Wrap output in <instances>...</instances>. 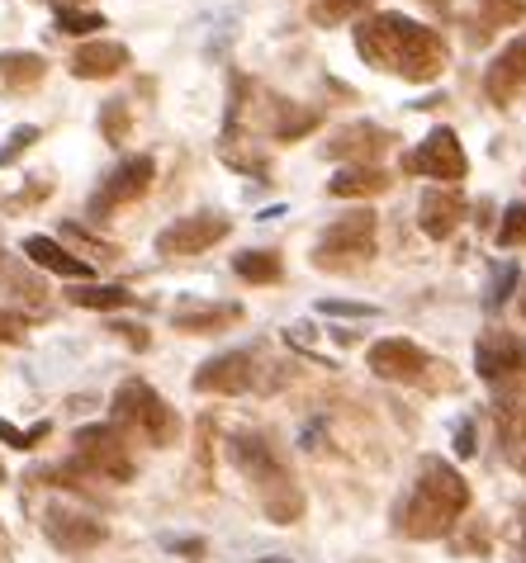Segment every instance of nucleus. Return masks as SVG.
<instances>
[{
	"label": "nucleus",
	"mask_w": 526,
	"mask_h": 563,
	"mask_svg": "<svg viewBox=\"0 0 526 563\" xmlns=\"http://www.w3.org/2000/svg\"><path fill=\"white\" fill-rule=\"evenodd\" d=\"M318 312H328V318H375L370 303H342V299H322Z\"/></svg>",
	"instance_id": "nucleus-36"
},
{
	"label": "nucleus",
	"mask_w": 526,
	"mask_h": 563,
	"mask_svg": "<svg viewBox=\"0 0 526 563\" xmlns=\"http://www.w3.org/2000/svg\"><path fill=\"white\" fill-rule=\"evenodd\" d=\"M394 133L375 129V123H347L328 137V156L332 162H355V166H375L384 152H390Z\"/></svg>",
	"instance_id": "nucleus-14"
},
{
	"label": "nucleus",
	"mask_w": 526,
	"mask_h": 563,
	"mask_svg": "<svg viewBox=\"0 0 526 563\" xmlns=\"http://www.w3.org/2000/svg\"><path fill=\"white\" fill-rule=\"evenodd\" d=\"M152 176H157V162H152V156H129V162H119L110 176L100 180V190L90 195V218H110L114 209L143 199L152 190Z\"/></svg>",
	"instance_id": "nucleus-8"
},
{
	"label": "nucleus",
	"mask_w": 526,
	"mask_h": 563,
	"mask_svg": "<svg viewBox=\"0 0 526 563\" xmlns=\"http://www.w3.org/2000/svg\"><path fill=\"white\" fill-rule=\"evenodd\" d=\"M474 5H479V24H484L474 38H489V29H507L526 14V0H474Z\"/></svg>",
	"instance_id": "nucleus-25"
},
{
	"label": "nucleus",
	"mask_w": 526,
	"mask_h": 563,
	"mask_svg": "<svg viewBox=\"0 0 526 563\" xmlns=\"http://www.w3.org/2000/svg\"><path fill=\"white\" fill-rule=\"evenodd\" d=\"M72 303L110 312V308H129V303H133V294L123 289V285H86V289H76V294H72Z\"/></svg>",
	"instance_id": "nucleus-27"
},
{
	"label": "nucleus",
	"mask_w": 526,
	"mask_h": 563,
	"mask_svg": "<svg viewBox=\"0 0 526 563\" xmlns=\"http://www.w3.org/2000/svg\"><path fill=\"white\" fill-rule=\"evenodd\" d=\"M266 563H289V559H266Z\"/></svg>",
	"instance_id": "nucleus-45"
},
{
	"label": "nucleus",
	"mask_w": 526,
	"mask_h": 563,
	"mask_svg": "<svg viewBox=\"0 0 526 563\" xmlns=\"http://www.w3.org/2000/svg\"><path fill=\"white\" fill-rule=\"evenodd\" d=\"M474 450H479V445H474V417L456 421V455H460V460H470Z\"/></svg>",
	"instance_id": "nucleus-38"
},
{
	"label": "nucleus",
	"mask_w": 526,
	"mask_h": 563,
	"mask_svg": "<svg viewBox=\"0 0 526 563\" xmlns=\"http://www.w3.org/2000/svg\"><path fill=\"white\" fill-rule=\"evenodd\" d=\"M417 218H423V232L431 242H446L470 218V205H465V195H460V190H451V185H437V190L423 195Z\"/></svg>",
	"instance_id": "nucleus-15"
},
{
	"label": "nucleus",
	"mask_w": 526,
	"mask_h": 563,
	"mask_svg": "<svg viewBox=\"0 0 526 563\" xmlns=\"http://www.w3.org/2000/svg\"><path fill=\"white\" fill-rule=\"evenodd\" d=\"M209 435H213V421L205 417L195 435V488H209Z\"/></svg>",
	"instance_id": "nucleus-31"
},
{
	"label": "nucleus",
	"mask_w": 526,
	"mask_h": 563,
	"mask_svg": "<svg viewBox=\"0 0 526 563\" xmlns=\"http://www.w3.org/2000/svg\"><path fill=\"white\" fill-rule=\"evenodd\" d=\"M0 285L14 289V294H24L29 303H39L43 294H48V289H43V279H39V275H29V271H24V265L14 261V256H0Z\"/></svg>",
	"instance_id": "nucleus-26"
},
{
	"label": "nucleus",
	"mask_w": 526,
	"mask_h": 563,
	"mask_svg": "<svg viewBox=\"0 0 526 563\" xmlns=\"http://www.w3.org/2000/svg\"><path fill=\"white\" fill-rule=\"evenodd\" d=\"M365 365H370V374H380V379L417 384V379H423V374L431 369V355H427L423 346H413V341H404V336H384V341H375V346H370Z\"/></svg>",
	"instance_id": "nucleus-13"
},
{
	"label": "nucleus",
	"mask_w": 526,
	"mask_h": 563,
	"mask_svg": "<svg viewBox=\"0 0 526 563\" xmlns=\"http://www.w3.org/2000/svg\"><path fill=\"white\" fill-rule=\"evenodd\" d=\"M498 246H526V199H517V205L503 209V223H498Z\"/></svg>",
	"instance_id": "nucleus-29"
},
{
	"label": "nucleus",
	"mask_w": 526,
	"mask_h": 563,
	"mask_svg": "<svg viewBox=\"0 0 526 563\" xmlns=\"http://www.w3.org/2000/svg\"><path fill=\"white\" fill-rule=\"evenodd\" d=\"M404 170H413V176H431V180H446L456 190V180H465V147H460V137L451 129H431L423 137V147H417L413 156H404Z\"/></svg>",
	"instance_id": "nucleus-9"
},
{
	"label": "nucleus",
	"mask_w": 526,
	"mask_h": 563,
	"mask_svg": "<svg viewBox=\"0 0 526 563\" xmlns=\"http://www.w3.org/2000/svg\"><path fill=\"white\" fill-rule=\"evenodd\" d=\"M355 53H361L370 67L380 71H394L413 86H427V81H441L446 71V43L437 29L408 20L398 10H380L370 20L355 24Z\"/></svg>",
	"instance_id": "nucleus-1"
},
{
	"label": "nucleus",
	"mask_w": 526,
	"mask_h": 563,
	"mask_svg": "<svg viewBox=\"0 0 526 563\" xmlns=\"http://www.w3.org/2000/svg\"><path fill=\"white\" fill-rule=\"evenodd\" d=\"M62 238H67V242H76V246H81V252H90V256H100V261H114L119 256V246H110V242H100V238H90V232H81V228H62Z\"/></svg>",
	"instance_id": "nucleus-33"
},
{
	"label": "nucleus",
	"mask_w": 526,
	"mask_h": 563,
	"mask_svg": "<svg viewBox=\"0 0 526 563\" xmlns=\"http://www.w3.org/2000/svg\"><path fill=\"white\" fill-rule=\"evenodd\" d=\"M96 29H105L100 14H90V10H57V34H96Z\"/></svg>",
	"instance_id": "nucleus-30"
},
{
	"label": "nucleus",
	"mask_w": 526,
	"mask_h": 563,
	"mask_svg": "<svg viewBox=\"0 0 526 563\" xmlns=\"http://www.w3.org/2000/svg\"><path fill=\"white\" fill-rule=\"evenodd\" d=\"M129 67V48L114 38H96V43H81V48L72 53V76H81V81H110Z\"/></svg>",
	"instance_id": "nucleus-17"
},
{
	"label": "nucleus",
	"mask_w": 526,
	"mask_h": 563,
	"mask_svg": "<svg viewBox=\"0 0 526 563\" xmlns=\"http://www.w3.org/2000/svg\"><path fill=\"white\" fill-rule=\"evenodd\" d=\"M76 455L72 464L81 468L86 478H110V483H129L138 468H133V455H129V441H123V431L114 427H81L76 431Z\"/></svg>",
	"instance_id": "nucleus-6"
},
{
	"label": "nucleus",
	"mask_w": 526,
	"mask_h": 563,
	"mask_svg": "<svg viewBox=\"0 0 526 563\" xmlns=\"http://www.w3.org/2000/svg\"><path fill=\"white\" fill-rule=\"evenodd\" d=\"M517 308H522V318H526V285H522V294H517Z\"/></svg>",
	"instance_id": "nucleus-43"
},
{
	"label": "nucleus",
	"mask_w": 526,
	"mask_h": 563,
	"mask_svg": "<svg viewBox=\"0 0 526 563\" xmlns=\"http://www.w3.org/2000/svg\"><path fill=\"white\" fill-rule=\"evenodd\" d=\"M24 332H29V322L20 318V312L0 308V341H24Z\"/></svg>",
	"instance_id": "nucleus-37"
},
{
	"label": "nucleus",
	"mask_w": 526,
	"mask_h": 563,
	"mask_svg": "<svg viewBox=\"0 0 526 563\" xmlns=\"http://www.w3.org/2000/svg\"><path fill=\"white\" fill-rule=\"evenodd\" d=\"M10 559V536H6V526H0V563Z\"/></svg>",
	"instance_id": "nucleus-41"
},
{
	"label": "nucleus",
	"mask_w": 526,
	"mask_h": 563,
	"mask_svg": "<svg viewBox=\"0 0 526 563\" xmlns=\"http://www.w3.org/2000/svg\"><path fill=\"white\" fill-rule=\"evenodd\" d=\"M34 143H39V129H34V123H24V129H14V133H10V143L0 147V166H10L14 156H20V152H29Z\"/></svg>",
	"instance_id": "nucleus-34"
},
{
	"label": "nucleus",
	"mask_w": 526,
	"mask_h": 563,
	"mask_svg": "<svg viewBox=\"0 0 526 563\" xmlns=\"http://www.w3.org/2000/svg\"><path fill=\"white\" fill-rule=\"evenodd\" d=\"M110 427L123 431V441H143L152 450H166L180 441V417L166 408V398L143 379H123L110 398Z\"/></svg>",
	"instance_id": "nucleus-4"
},
{
	"label": "nucleus",
	"mask_w": 526,
	"mask_h": 563,
	"mask_svg": "<svg viewBox=\"0 0 526 563\" xmlns=\"http://www.w3.org/2000/svg\"><path fill=\"white\" fill-rule=\"evenodd\" d=\"M0 483H6V464H0Z\"/></svg>",
	"instance_id": "nucleus-44"
},
{
	"label": "nucleus",
	"mask_w": 526,
	"mask_h": 563,
	"mask_svg": "<svg viewBox=\"0 0 526 563\" xmlns=\"http://www.w3.org/2000/svg\"><path fill=\"white\" fill-rule=\"evenodd\" d=\"M465 507H470V483L460 478L446 460L427 455L423 468H417L408 503L398 507L394 526H398V536H408V540H437L465 516Z\"/></svg>",
	"instance_id": "nucleus-2"
},
{
	"label": "nucleus",
	"mask_w": 526,
	"mask_h": 563,
	"mask_svg": "<svg viewBox=\"0 0 526 563\" xmlns=\"http://www.w3.org/2000/svg\"><path fill=\"white\" fill-rule=\"evenodd\" d=\"M166 550L190 554V559H205V540H166Z\"/></svg>",
	"instance_id": "nucleus-39"
},
{
	"label": "nucleus",
	"mask_w": 526,
	"mask_h": 563,
	"mask_svg": "<svg viewBox=\"0 0 526 563\" xmlns=\"http://www.w3.org/2000/svg\"><path fill=\"white\" fill-rule=\"evenodd\" d=\"M43 536H48L57 550H67V554H90V550H100L105 544V521L100 516H90V511H81V507L53 503L48 511H43Z\"/></svg>",
	"instance_id": "nucleus-11"
},
{
	"label": "nucleus",
	"mask_w": 526,
	"mask_h": 563,
	"mask_svg": "<svg viewBox=\"0 0 526 563\" xmlns=\"http://www.w3.org/2000/svg\"><path fill=\"white\" fill-rule=\"evenodd\" d=\"M517 289V265H503L498 275H493V289H489V308H503L507 299H513Z\"/></svg>",
	"instance_id": "nucleus-35"
},
{
	"label": "nucleus",
	"mask_w": 526,
	"mask_h": 563,
	"mask_svg": "<svg viewBox=\"0 0 526 563\" xmlns=\"http://www.w3.org/2000/svg\"><path fill=\"white\" fill-rule=\"evenodd\" d=\"M246 388H261L256 351H223L195 369V394H246Z\"/></svg>",
	"instance_id": "nucleus-10"
},
{
	"label": "nucleus",
	"mask_w": 526,
	"mask_h": 563,
	"mask_svg": "<svg viewBox=\"0 0 526 563\" xmlns=\"http://www.w3.org/2000/svg\"><path fill=\"white\" fill-rule=\"evenodd\" d=\"M423 5H427L431 14H446V10H451V0H423Z\"/></svg>",
	"instance_id": "nucleus-40"
},
{
	"label": "nucleus",
	"mask_w": 526,
	"mask_h": 563,
	"mask_svg": "<svg viewBox=\"0 0 526 563\" xmlns=\"http://www.w3.org/2000/svg\"><path fill=\"white\" fill-rule=\"evenodd\" d=\"M375 228H380V218L370 213V209L342 213V218H337V223L318 238L314 265H318V271H332V275L361 271V265H370V256H375Z\"/></svg>",
	"instance_id": "nucleus-5"
},
{
	"label": "nucleus",
	"mask_w": 526,
	"mask_h": 563,
	"mask_svg": "<svg viewBox=\"0 0 526 563\" xmlns=\"http://www.w3.org/2000/svg\"><path fill=\"white\" fill-rule=\"evenodd\" d=\"M228 232H233V223H228L223 213H190L157 232V252L162 256H199V252H209L213 242H223Z\"/></svg>",
	"instance_id": "nucleus-12"
},
{
	"label": "nucleus",
	"mask_w": 526,
	"mask_h": 563,
	"mask_svg": "<svg viewBox=\"0 0 526 563\" xmlns=\"http://www.w3.org/2000/svg\"><path fill=\"white\" fill-rule=\"evenodd\" d=\"M48 431H53L48 421H39L34 431H14L10 421L0 417V441H6V445H14V450H34V445H39V441H43V435H48Z\"/></svg>",
	"instance_id": "nucleus-32"
},
{
	"label": "nucleus",
	"mask_w": 526,
	"mask_h": 563,
	"mask_svg": "<svg viewBox=\"0 0 526 563\" xmlns=\"http://www.w3.org/2000/svg\"><path fill=\"white\" fill-rule=\"evenodd\" d=\"M228 455H233L242 478L256 483V503H261V511H266V521H275V526L299 521L304 516V488L294 483V474L285 468V460L275 455V445L266 441V435H252V431L233 435Z\"/></svg>",
	"instance_id": "nucleus-3"
},
{
	"label": "nucleus",
	"mask_w": 526,
	"mask_h": 563,
	"mask_svg": "<svg viewBox=\"0 0 526 563\" xmlns=\"http://www.w3.org/2000/svg\"><path fill=\"white\" fill-rule=\"evenodd\" d=\"M233 271L246 279V285H281V275H285V265L275 252H242L233 261Z\"/></svg>",
	"instance_id": "nucleus-23"
},
{
	"label": "nucleus",
	"mask_w": 526,
	"mask_h": 563,
	"mask_svg": "<svg viewBox=\"0 0 526 563\" xmlns=\"http://www.w3.org/2000/svg\"><path fill=\"white\" fill-rule=\"evenodd\" d=\"M314 129H318V109H304V104H289V100L275 104L271 133L281 137V143H294V137H304V133H314Z\"/></svg>",
	"instance_id": "nucleus-22"
},
{
	"label": "nucleus",
	"mask_w": 526,
	"mask_h": 563,
	"mask_svg": "<svg viewBox=\"0 0 526 563\" xmlns=\"http://www.w3.org/2000/svg\"><path fill=\"white\" fill-rule=\"evenodd\" d=\"M53 5H57V10H76V5H81V0H53Z\"/></svg>",
	"instance_id": "nucleus-42"
},
{
	"label": "nucleus",
	"mask_w": 526,
	"mask_h": 563,
	"mask_svg": "<svg viewBox=\"0 0 526 563\" xmlns=\"http://www.w3.org/2000/svg\"><path fill=\"white\" fill-rule=\"evenodd\" d=\"M328 190L337 199H370V195L390 190V176H384L380 166H347V170H337V176L328 180Z\"/></svg>",
	"instance_id": "nucleus-20"
},
{
	"label": "nucleus",
	"mask_w": 526,
	"mask_h": 563,
	"mask_svg": "<svg viewBox=\"0 0 526 563\" xmlns=\"http://www.w3.org/2000/svg\"><path fill=\"white\" fill-rule=\"evenodd\" d=\"M129 129H133V109L129 100H110V104H100V133H105V143H129Z\"/></svg>",
	"instance_id": "nucleus-28"
},
{
	"label": "nucleus",
	"mask_w": 526,
	"mask_h": 563,
	"mask_svg": "<svg viewBox=\"0 0 526 563\" xmlns=\"http://www.w3.org/2000/svg\"><path fill=\"white\" fill-rule=\"evenodd\" d=\"M375 0H308V20H314L318 29H337L355 20V14H365Z\"/></svg>",
	"instance_id": "nucleus-24"
},
{
	"label": "nucleus",
	"mask_w": 526,
	"mask_h": 563,
	"mask_svg": "<svg viewBox=\"0 0 526 563\" xmlns=\"http://www.w3.org/2000/svg\"><path fill=\"white\" fill-rule=\"evenodd\" d=\"M24 256L34 265H43V271H53V275H67V279H90L96 275L90 271V261L67 252V246L53 242V238H24Z\"/></svg>",
	"instance_id": "nucleus-19"
},
{
	"label": "nucleus",
	"mask_w": 526,
	"mask_h": 563,
	"mask_svg": "<svg viewBox=\"0 0 526 563\" xmlns=\"http://www.w3.org/2000/svg\"><path fill=\"white\" fill-rule=\"evenodd\" d=\"M522 86H526V34H517L498 57H493V67L484 71V96L493 104H513Z\"/></svg>",
	"instance_id": "nucleus-16"
},
{
	"label": "nucleus",
	"mask_w": 526,
	"mask_h": 563,
	"mask_svg": "<svg viewBox=\"0 0 526 563\" xmlns=\"http://www.w3.org/2000/svg\"><path fill=\"white\" fill-rule=\"evenodd\" d=\"M242 318L238 303H180L172 312L176 332H190V336H209V332H223V327H233Z\"/></svg>",
	"instance_id": "nucleus-18"
},
{
	"label": "nucleus",
	"mask_w": 526,
	"mask_h": 563,
	"mask_svg": "<svg viewBox=\"0 0 526 563\" xmlns=\"http://www.w3.org/2000/svg\"><path fill=\"white\" fill-rule=\"evenodd\" d=\"M474 369H479V379H489V384H526V341L517 332H503V327H493V332L479 336V346H474Z\"/></svg>",
	"instance_id": "nucleus-7"
},
{
	"label": "nucleus",
	"mask_w": 526,
	"mask_h": 563,
	"mask_svg": "<svg viewBox=\"0 0 526 563\" xmlns=\"http://www.w3.org/2000/svg\"><path fill=\"white\" fill-rule=\"evenodd\" d=\"M43 76H48V62H43L39 53H6L0 57V81H6V90H34Z\"/></svg>",
	"instance_id": "nucleus-21"
}]
</instances>
